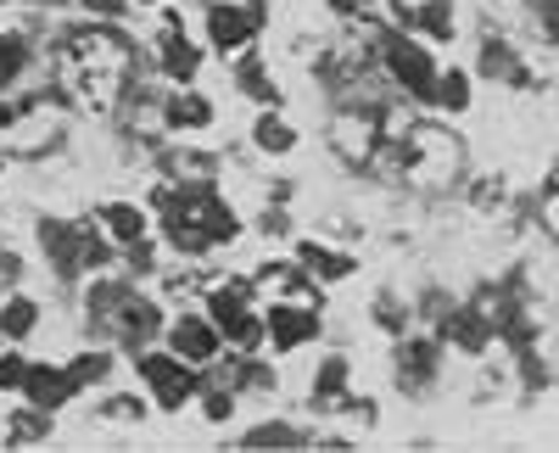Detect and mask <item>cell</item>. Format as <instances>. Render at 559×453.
Segmentation results:
<instances>
[{"label": "cell", "instance_id": "obj_1", "mask_svg": "<svg viewBox=\"0 0 559 453\" xmlns=\"http://www.w3.org/2000/svg\"><path fill=\"white\" fill-rule=\"evenodd\" d=\"M134 370H140V381L152 386V397H157L163 415L185 409V403L197 397V386H202V381H197V365H185V358H174V353H140Z\"/></svg>", "mask_w": 559, "mask_h": 453}, {"label": "cell", "instance_id": "obj_2", "mask_svg": "<svg viewBox=\"0 0 559 453\" xmlns=\"http://www.w3.org/2000/svg\"><path fill=\"white\" fill-rule=\"evenodd\" d=\"M386 73L408 90V96H426L431 102V84H437V62H431V45H419V39H403L392 34L386 39Z\"/></svg>", "mask_w": 559, "mask_h": 453}, {"label": "cell", "instance_id": "obj_3", "mask_svg": "<svg viewBox=\"0 0 559 453\" xmlns=\"http://www.w3.org/2000/svg\"><path fill=\"white\" fill-rule=\"evenodd\" d=\"M207 320H213V331L224 336V347L252 353V347L263 342V325L252 320V308H247L241 291H213V297H207Z\"/></svg>", "mask_w": 559, "mask_h": 453}, {"label": "cell", "instance_id": "obj_4", "mask_svg": "<svg viewBox=\"0 0 559 453\" xmlns=\"http://www.w3.org/2000/svg\"><path fill=\"white\" fill-rule=\"evenodd\" d=\"M168 353L185 358V365H213V358L224 353V336L213 331L207 313H191V320H179V325L168 331Z\"/></svg>", "mask_w": 559, "mask_h": 453}, {"label": "cell", "instance_id": "obj_5", "mask_svg": "<svg viewBox=\"0 0 559 453\" xmlns=\"http://www.w3.org/2000/svg\"><path fill=\"white\" fill-rule=\"evenodd\" d=\"M252 34H258V17L247 12V7H229V0H218V7H207V45L213 51H247L252 45Z\"/></svg>", "mask_w": 559, "mask_h": 453}, {"label": "cell", "instance_id": "obj_6", "mask_svg": "<svg viewBox=\"0 0 559 453\" xmlns=\"http://www.w3.org/2000/svg\"><path fill=\"white\" fill-rule=\"evenodd\" d=\"M17 392L34 403L39 415H51V409H62V403H68L79 386L68 381V370H62V365H34V358H28V375H23V386H17Z\"/></svg>", "mask_w": 559, "mask_h": 453}, {"label": "cell", "instance_id": "obj_7", "mask_svg": "<svg viewBox=\"0 0 559 453\" xmlns=\"http://www.w3.org/2000/svg\"><path fill=\"white\" fill-rule=\"evenodd\" d=\"M263 336H269L280 353H292V347H302V342H313V336H319V313H313V308H292V302H280V308L269 313Z\"/></svg>", "mask_w": 559, "mask_h": 453}, {"label": "cell", "instance_id": "obj_8", "mask_svg": "<svg viewBox=\"0 0 559 453\" xmlns=\"http://www.w3.org/2000/svg\"><path fill=\"white\" fill-rule=\"evenodd\" d=\"M102 236L118 241V247H140L146 241V213H140L134 202H107L102 207Z\"/></svg>", "mask_w": 559, "mask_h": 453}, {"label": "cell", "instance_id": "obj_9", "mask_svg": "<svg viewBox=\"0 0 559 453\" xmlns=\"http://www.w3.org/2000/svg\"><path fill=\"white\" fill-rule=\"evenodd\" d=\"M252 141H258V152H269V157H286V152L297 146V129H292V118L263 112V118L252 123Z\"/></svg>", "mask_w": 559, "mask_h": 453}, {"label": "cell", "instance_id": "obj_10", "mask_svg": "<svg viewBox=\"0 0 559 453\" xmlns=\"http://www.w3.org/2000/svg\"><path fill=\"white\" fill-rule=\"evenodd\" d=\"M168 123L174 129H207L213 123V102L202 96V90H179V96L168 102Z\"/></svg>", "mask_w": 559, "mask_h": 453}, {"label": "cell", "instance_id": "obj_11", "mask_svg": "<svg viewBox=\"0 0 559 453\" xmlns=\"http://www.w3.org/2000/svg\"><path fill=\"white\" fill-rule=\"evenodd\" d=\"M197 68H202V45L168 34V45H163V73H168V79H179V84H191V79H197Z\"/></svg>", "mask_w": 559, "mask_h": 453}, {"label": "cell", "instance_id": "obj_12", "mask_svg": "<svg viewBox=\"0 0 559 453\" xmlns=\"http://www.w3.org/2000/svg\"><path fill=\"white\" fill-rule=\"evenodd\" d=\"M297 258H302V263L313 269L319 281H347L353 269H358V263H353L347 252H324V247H313V241H302V247H297Z\"/></svg>", "mask_w": 559, "mask_h": 453}, {"label": "cell", "instance_id": "obj_13", "mask_svg": "<svg viewBox=\"0 0 559 453\" xmlns=\"http://www.w3.org/2000/svg\"><path fill=\"white\" fill-rule=\"evenodd\" d=\"M431 102H437V107H448V112H464V107H471V73H464V68L437 73V84H431Z\"/></svg>", "mask_w": 559, "mask_h": 453}, {"label": "cell", "instance_id": "obj_14", "mask_svg": "<svg viewBox=\"0 0 559 453\" xmlns=\"http://www.w3.org/2000/svg\"><path fill=\"white\" fill-rule=\"evenodd\" d=\"M34 320H39V308H34L28 297H12L7 308H0V336H7V342H23V336L34 331Z\"/></svg>", "mask_w": 559, "mask_h": 453}, {"label": "cell", "instance_id": "obj_15", "mask_svg": "<svg viewBox=\"0 0 559 453\" xmlns=\"http://www.w3.org/2000/svg\"><path fill=\"white\" fill-rule=\"evenodd\" d=\"M241 90H247L252 102H263V107H274V102H280V90H274V79L263 73V62H258L252 51H247V62H241Z\"/></svg>", "mask_w": 559, "mask_h": 453}, {"label": "cell", "instance_id": "obj_16", "mask_svg": "<svg viewBox=\"0 0 559 453\" xmlns=\"http://www.w3.org/2000/svg\"><path fill=\"white\" fill-rule=\"evenodd\" d=\"M419 28L431 39H448L453 34V0H426V7H419Z\"/></svg>", "mask_w": 559, "mask_h": 453}, {"label": "cell", "instance_id": "obj_17", "mask_svg": "<svg viewBox=\"0 0 559 453\" xmlns=\"http://www.w3.org/2000/svg\"><path fill=\"white\" fill-rule=\"evenodd\" d=\"M107 370H112L107 353H84V358H73V365H68V381H73V386H96Z\"/></svg>", "mask_w": 559, "mask_h": 453}, {"label": "cell", "instance_id": "obj_18", "mask_svg": "<svg viewBox=\"0 0 559 453\" xmlns=\"http://www.w3.org/2000/svg\"><path fill=\"white\" fill-rule=\"evenodd\" d=\"M23 375H28V358L0 347V392H17V386H23Z\"/></svg>", "mask_w": 559, "mask_h": 453}, {"label": "cell", "instance_id": "obj_19", "mask_svg": "<svg viewBox=\"0 0 559 453\" xmlns=\"http://www.w3.org/2000/svg\"><path fill=\"white\" fill-rule=\"evenodd\" d=\"M229 415H236V397H229V392H207V420L224 426Z\"/></svg>", "mask_w": 559, "mask_h": 453}, {"label": "cell", "instance_id": "obj_20", "mask_svg": "<svg viewBox=\"0 0 559 453\" xmlns=\"http://www.w3.org/2000/svg\"><path fill=\"white\" fill-rule=\"evenodd\" d=\"M342 386H347V365H342V358H331V365L319 370V392H342Z\"/></svg>", "mask_w": 559, "mask_h": 453}, {"label": "cell", "instance_id": "obj_21", "mask_svg": "<svg viewBox=\"0 0 559 453\" xmlns=\"http://www.w3.org/2000/svg\"><path fill=\"white\" fill-rule=\"evenodd\" d=\"M84 7H90V12H102V17H107V12H118V7H123V0H84Z\"/></svg>", "mask_w": 559, "mask_h": 453}, {"label": "cell", "instance_id": "obj_22", "mask_svg": "<svg viewBox=\"0 0 559 453\" xmlns=\"http://www.w3.org/2000/svg\"><path fill=\"white\" fill-rule=\"evenodd\" d=\"M0 347H7V336H0Z\"/></svg>", "mask_w": 559, "mask_h": 453}]
</instances>
